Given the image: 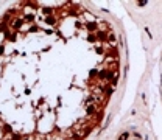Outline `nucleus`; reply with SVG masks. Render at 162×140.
I'll return each mask as SVG.
<instances>
[{
	"mask_svg": "<svg viewBox=\"0 0 162 140\" xmlns=\"http://www.w3.org/2000/svg\"><path fill=\"white\" fill-rule=\"evenodd\" d=\"M126 69L123 34L86 3H16L0 16V140H89Z\"/></svg>",
	"mask_w": 162,
	"mask_h": 140,
	"instance_id": "obj_1",
	"label": "nucleus"
}]
</instances>
